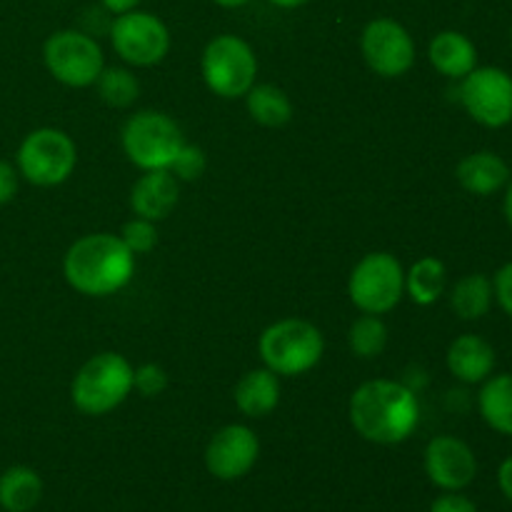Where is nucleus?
I'll return each mask as SVG.
<instances>
[{
  "label": "nucleus",
  "instance_id": "nucleus-1",
  "mask_svg": "<svg viewBox=\"0 0 512 512\" xmlns=\"http://www.w3.org/2000/svg\"><path fill=\"white\" fill-rule=\"evenodd\" d=\"M420 420L418 398L395 380H370L350 398L355 433L375 445H398L415 433Z\"/></svg>",
  "mask_w": 512,
  "mask_h": 512
},
{
  "label": "nucleus",
  "instance_id": "nucleus-2",
  "mask_svg": "<svg viewBox=\"0 0 512 512\" xmlns=\"http://www.w3.org/2000/svg\"><path fill=\"white\" fill-rule=\"evenodd\" d=\"M135 255L120 235L98 233L75 240L63 260V273L70 288L90 298H105L130 283Z\"/></svg>",
  "mask_w": 512,
  "mask_h": 512
},
{
  "label": "nucleus",
  "instance_id": "nucleus-3",
  "mask_svg": "<svg viewBox=\"0 0 512 512\" xmlns=\"http://www.w3.org/2000/svg\"><path fill=\"white\" fill-rule=\"evenodd\" d=\"M258 350L265 368L273 370L278 378L280 375L295 378L320 363L325 343L313 323L300 318H285L263 330Z\"/></svg>",
  "mask_w": 512,
  "mask_h": 512
},
{
  "label": "nucleus",
  "instance_id": "nucleus-4",
  "mask_svg": "<svg viewBox=\"0 0 512 512\" xmlns=\"http://www.w3.org/2000/svg\"><path fill=\"white\" fill-rule=\"evenodd\" d=\"M133 390V365L118 353H100L78 370L73 403L85 415H105L118 408Z\"/></svg>",
  "mask_w": 512,
  "mask_h": 512
},
{
  "label": "nucleus",
  "instance_id": "nucleus-5",
  "mask_svg": "<svg viewBox=\"0 0 512 512\" xmlns=\"http://www.w3.org/2000/svg\"><path fill=\"white\" fill-rule=\"evenodd\" d=\"M205 85L220 98H243L255 85L258 75V58L253 48L238 35H218L203 50Z\"/></svg>",
  "mask_w": 512,
  "mask_h": 512
},
{
  "label": "nucleus",
  "instance_id": "nucleus-6",
  "mask_svg": "<svg viewBox=\"0 0 512 512\" xmlns=\"http://www.w3.org/2000/svg\"><path fill=\"white\" fill-rule=\"evenodd\" d=\"M78 163V150L70 135L58 128H38L18 148V173L28 183L40 188H53L73 175Z\"/></svg>",
  "mask_w": 512,
  "mask_h": 512
},
{
  "label": "nucleus",
  "instance_id": "nucleus-7",
  "mask_svg": "<svg viewBox=\"0 0 512 512\" xmlns=\"http://www.w3.org/2000/svg\"><path fill=\"white\" fill-rule=\"evenodd\" d=\"M183 148L180 125L158 110L135 113L123 128V150L140 170L170 168L178 150Z\"/></svg>",
  "mask_w": 512,
  "mask_h": 512
},
{
  "label": "nucleus",
  "instance_id": "nucleus-8",
  "mask_svg": "<svg viewBox=\"0 0 512 512\" xmlns=\"http://www.w3.org/2000/svg\"><path fill=\"white\" fill-rule=\"evenodd\" d=\"M348 293L355 308L370 315L390 313L405 293L403 265L390 253H370L353 268Z\"/></svg>",
  "mask_w": 512,
  "mask_h": 512
},
{
  "label": "nucleus",
  "instance_id": "nucleus-9",
  "mask_svg": "<svg viewBox=\"0 0 512 512\" xmlns=\"http://www.w3.org/2000/svg\"><path fill=\"white\" fill-rule=\"evenodd\" d=\"M43 60L50 75L70 88L95 85L100 70L105 68L98 40L80 30H58L50 35L43 45Z\"/></svg>",
  "mask_w": 512,
  "mask_h": 512
},
{
  "label": "nucleus",
  "instance_id": "nucleus-10",
  "mask_svg": "<svg viewBox=\"0 0 512 512\" xmlns=\"http://www.w3.org/2000/svg\"><path fill=\"white\" fill-rule=\"evenodd\" d=\"M458 98L470 118L485 128L512 123V75L508 70L495 65L470 70L460 83Z\"/></svg>",
  "mask_w": 512,
  "mask_h": 512
},
{
  "label": "nucleus",
  "instance_id": "nucleus-11",
  "mask_svg": "<svg viewBox=\"0 0 512 512\" xmlns=\"http://www.w3.org/2000/svg\"><path fill=\"white\" fill-rule=\"evenodd\" d=\"M110 43L125 63L150 68L168 55L170 33L158 15L135 8L130 13L115 15L110 25Z\"/></svg>",
  "mask_w": 512,
  "mask_h": 512
},
{
  "label": "nucleus",
  "instance_id": "nucleus-12",
  "mask_svg": "<svg viewBox=\"0 0 512 512\" xmlns=\"http://www.w3.org/2000/svg\"><path fill=\"white\" fill-rule=\"evenodd\" d=\"M365 63L383 78H400L415 63L413 35L393 18H375L360 38Z\"/></svg>",
  "mask_w": 512,
  "mask_h": 512
},
{
  "label": "nucleus",
  "instance_id": "nucleus-13",
  "mask_svg": "<svg viewBox=\"0 0 512 512\" xmlns=\"http://www.w3.org/2000/svg\"><path fill=\"white\" fill-rule=\"evenodd\" d=\"M260 455V440L248 425H225L205 448V468L218 480H240L253 470Z\"/></svg>",
  "mask_w": 512,
  "mask_h": 512
},
{
  "label": "nucleus",
  "instance_id": "nucleus-14",
  "mask_svg": "<svg viewBox=\"0 0 512 512\" xmlns=\"http://www.w3.org/2000/svg\"><path fill=\"white\" fill-rule=\"evenodd\" d=\"M425 473L435 488L445 493H460L478 475V458L465 440L438 435L425 448Z\"/></svg>",
  "mask_w": 512,
  "mask_h": 512
},
{
  "label": "nucleus",
  "instance_id": "nucleus-15",
  "mask_svg": "<svg viewBox=\"0 0 512 512\" xmlns=\"http://www.w3.org/2000/svg\"><path fill=\"white\" fill-rule=\"evenodd\" d=\"M180 198V180L168 168L145 170L130 190V208L138 218L163 220L175 210Z\"/></svg>",
  "mask_w": 512,
  "mask_h": 512
},
{
  "label": "nucleus",
  "instance_id": "nucleus-16",
  "mask_svg": "<svg viewBox=\"0 0 512 512\" xmlns=\"http://www.w3.org/2000/svg\"><path fill=\"white\" fill-rule=\"evenodd\" d=\"M455 178L470 195L488 198V195L500 193L512 175L510 165L498 153L480 150V153H470L460 160L455 168Z\"/></svg>",
  "mask_w": 512,
  "mask_h": 512
},
{
  "label": "nucleus",
  "instance_id": "nucleus-17",
  "mask_svg": "<svg viewBox=\"0 0 512 512\" xmlns=\"http://www.w3.org/2000/svg\"><path fill=\"white\" fill-rule=\"evenodd\" d=\"M448 370L460 383H483L495 370V350L480 335H460L448 348Z\"/></svg>",
  "mask_w": 512,
  "mask_h": 512
},
{
  "label": "nucleus",
  "instance_id": "nucleus-18",
  "mask_svg": "<svg viewBox=\"0 0 512 512\" xmlns=\"http://www.w3.org/2000/svg\"><path fill=\"white\" fill-rule=\"evenodd\" d=\"M430 63L440 75L453 80H463L470 70L478 68V48L468 35L458 30H443L430 40Z\"/></svg>",
  "mask_w": 512,
  "mask_h": 512
},
{
  "label": "nucleus",
  "instance_id": "nucleus-19",
  "mask_svg": "<svg viewBox=\"0 0 512 512\" xmlns=\"http://www.w3.org/2000/svg\"><path fill=\"white\" fill-rule=\"evenodd\" d=\"M280 403V380L273 370H248L235 385V405L248 418H265Z\"/></svg>",
  "mask_w": 512,
  "mask_h": 512
},
{
  "label": "nucleus",
  "instance_id": "nucleus-20",
  "mask_svg": "<svg viewBox=\"0 0 512 512\" xmlns=\"http://www.w3.org/2000/svg\"><path fill=\"white\" fill-rule=\"evenodd\" d=\"M43 498V480L28 465H13L0 475V508L5 512H30Z\"/></svg>",
  "mask_w": 512,
  "mask_h": 512
},
{
  "label": "nucleus",
  "instance_id": "nucleus-21",
  "mask_svg": "<svg viewBox=\"0 0 512 512\" xmlns=\"http://www.w3.org/2000/svg\"><path fill=\"white\" fill-rule=\"evenodd\" d=\"M478 408L488 428L512 435V373L490 375L478 393Z\"/></svg>",
  "mask_w": 512,
  "mask_h": 512
},
{
  "label": "nucleus",
  "instance_id": "nucleus-22",
  "mask_svg": "<svg viewBox=\"0 0 512 512\" xmlns=\"http://www.w3.org/2000/svg\"><path fill=\"white\" fill-rule=\"evenodd\" d=\"M493 280L483 273H470L455 283L450 305L460 320H480L493 308Z\"/></svg>",
  "mask_w": 512,
  "mask_h": 512
},
{
  "label": "nucleus",
  "instance_id": "nucleus-23",
  "mask_svg": "<svg viewBox=\"0 0 512 512\" xmlns=\"http://www.w3.org/2000/svg\"><path fill=\"white\" fill-rule=\"evenodd\" d=\"M445 285H448V270L438 258H420L405 273V290L415 305L438 303L440 295L445 293Z\"/></svg>",
  "mask_w": 512,
  "mask_h": 512
},
{
  "label": "nucleus",
  "instance_id": "nucleus-24",
  "mask_svg": "<svg viewBox=\"0 0 512 512\" xmlns=\"http://www.w3.org/2000/svg\"><path fill=\"white\" fill-rule=\"evenodd\" d=\"M245 100H248V113L260 125L280 128V125L290 123V118H293V103H290L285 90H280L278 85H253L245 93Z\"/></svg>",
  "mask_w": 512,
  "mask_h": 512
},
{
  "label": "nucleus",
  "instance_id": "nucleus-25",
  "mask_svg": "<svg viewBox=\"0 0 512 512\" xmlns=\"http://www.w3.org/2000/svg\"><path fill=\"white\" fill-rule=\"evenodd\" d=\"M95 88H98L100 100L110 108H128L140 95L138 78L125 68H103L95 80Z\"/></svg>",
  "mask_w": 512,
  "mask_h": 512
},
{
  "label": "nucleus",
  "instance_id": "nucleus-26",
  "mask_svg": "<svg viewBox=\"0 0 512 512\" xmlns=\"http://www.w3.org/2000/svg\"><path fill=\"white\" fill-rule=\"evenodd\" d=\"M348 345L358 358H378L388 345V328L378 315H360L348 330Z\"/></svg>",
  "mask_w": 512,
  "mask_h": 512
},
{
  "label": "nucleus",
  "instance_id": "nucleus-27",
  "mask_svg": "<svg viewBox=\"0 0 512 512\" xmlns=\"http://www.w3.org/2000/svg\"><path fill=\"white\" fill-rule=\"evenodd\" d=\"M120 240L128 245V250L133 255H145L158 245V230H155L153 220H145L135 215L133 220H128V223L123 225Z\"/></svg>",
  "mask_w": 512,
  "mask_h": 512
},
{
  "label": "nucleus",
  "instance_id": "nucleus-28",
  "mask_svg": "<svg viewBox=\"0 0 512 512\" xmlns=\"http://www.w3.org/2000/svg\"><path fill=\"white\" fill-rule=\"evenodd\" d=\"M205 165H208V160H205L203 148L183 143V148L178 150V155H175L168 170L178 180H198L205 173Z\"/></svg>",
  "mask_w": 512,
  "mask_h": 512
},
{
  "label": "nucleus",
  "instance_id": "nucleus-29",
  "mask_svg": "<svg viewBox=\"0 0 512 512\" xmlns=\"http://www.w3.org/2000/svg\"><path fill=\"white\" fill-rule=\"evenodd\" d=\"M133 388L143 398H155V395L165 393V388H168V373L155 363L140 365L138 370H133Z\"/></svg>",
  "mask_w": 512,
  "mask_h": 512
},
{
  "label": "nucleus",
  "instance_id": "nucleus-30",
  "mask_svg": "<svg viewBox=\"0 0 512 512\" xmlns=\"http://www.w3.org/2000/svg\"><path fill=\"white\" fill-rule=\"evenodd\" d=\"M493 293H495V300H498L500 308L505 310V315H510L512 318V260L510 263H505L503 268L495 273Z\"/></svg>",
  "mask_w": 512,
  "mask_h": 512
},
{
  "label": "nucleus",
  "instance_id": "nucleus-31",
  "mask_svg": "<svg viewBox=\"0 0 512 512\" xmlns=\"http://www.w3.org/2000/svg\"><path fill=\"white\" fill-rule=\"evenodd\" d=\"M430 512H478L475 503L460 493H445L430 505Z\"/></svg>",
  "mask_w": 512,
  "mask_h": 512
},
{
  "label": "nucleus",
  "instance_id": "nucleus-32",
  "mask_svg": "<svg viewBox=\"0 0 512 512\" xmlns=\"http://www.w3.org/2000/svg\"><path fill=\"white\" fill-rule=\"evenodd\" d=\"M18 170L8 160H0V205H8L18 193Z\"/></svg>",
  "mask_w": 512,
  "mask_h": 512
},
{
  "label": "nucleus",
  "instance_id": "nucleus-33",
  "mask_svg": "<svg viewBox=\"0 0 512 512\" xmlns=\"http://www.w3.org/2000/svg\"><path fill=\"white\" fill-rule=\"evenodd\" d=\"M498 485H500V490H503L505 498H508L512 503V455H510V458H505L503 463H500Z\"/></svg>",
  "mask_w": 512,
  "mask_h": 512
},
{
  "label": "nucleus",
  "instance_id": "nucleus-34",
  "mask_svg": "<svg viewBox=\"0 0 512 512\" xmlns=\"http://www.w3.org/2000/svg\"><path fill=\"white\" fill-rule=\"evenodd\" d=\"M140 3H143V0H100V5H103V8L113 15L130 13V10L138 8Z\"/></svg>",
  "mask_w": 512,
  "mask_h": 512
},
{
  "label": "nucleus",
  "instance_id": "nucleus-35",
  "mask_svg": "<svg viewBox=\"0 0 512 512\" xmlns=\"http://www.w3.org/2000/svg\"><path fill=\"white\" fill-rule=\"evenodd\" d=\"M503 213H505V220H508V225H510V228H512V178L508 180V185H505Z\"/></svg>",
  "mask_w": 512,
  "mask_h": 512
},
{
  "label": "nucleus",
  "instance_id": "nucleus-36",
  "mask_svg": "<svg viewBox=\"0 0 512 512\" xmlns=\"http://www.w3.org/2000/svg\"><path fill=\"white\" fill-rule=\"evenodd\" d=\"M268 3L278 5V8H300V5L310 3V0H268Z\"/></svg>",
  "mask_w": 512,
  "mask_h": 512
},
{
  "label": "nucleus",
  "instance_id": "nucleus-37",
  "mask_svg": "<svg viewBox=\"0 0 512 512\" xmlns=\"http://www.w3.org/2000/svg\"><path fill=\"white\" fill-rule=\"evenodd\" d=\"M213 3L220 5V8H243L250 0H213Z\"/></svg>",
  "mask_w": 512,
  "mask_h": 512
},
{
  "label": "nucleus",
  "instance_id": "nucleus-38",
  "mask_svg": "<svg viewBox=\"0 0 512 512\" xmlns=\"http://www.w3.org/2000/svg\"><path fill=\"white\" fill-rule=\"evenodd\" d=\"M510 40H512V30H510Z\"/></svg>",
  "mask_w": 512,
  "mask_h": 512
}]
</instances>
